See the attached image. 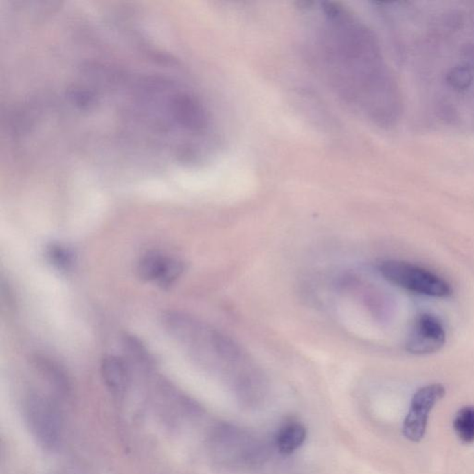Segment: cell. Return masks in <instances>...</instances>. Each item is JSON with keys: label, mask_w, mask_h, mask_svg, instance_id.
I'll use <instances>...</instances> for the list:
<instances>
[{"label": "cell", "mask_w": 474, "mask_h": 474, "mask_svg": "<svg viewBox=\"0 0 474 474\" xmlns=\"http://www.w3.org/2000/svg\"><path fill=\"white\" fill-rule=\"evenodd\" d=\"M104 381L114 393L124 392L128 382V368L120 357L106 356L101 364Z\"/></svg>", "instance_id": "obj_6"}, {"label": "cell", "mask_w": 474, "mask_h": 474, "mask_svg": "<svg viewBox=\"0 0 474 474\" xmlns=\"http://www.w3.org/2000/svg\"><path fill=\"white\" fill-rule=\"evenodd\" d=\"M45 254H46L47 262L58 271H67L73 267L74 253L63 245L56 243L49 245Z\"/></svg>", "instance_id": "obj_10"}, {"label": "cell", "mask_w": 474, "mask_h": 474, "mask_svg": "<svg viewBox=\"0 0 474 474\" xmlns=\"http://www.w3.org/2000/svg\"><path fill=\"white\" fill-rule=\"evenodd\" d=\"M454 430L462 443H474V406L462 407L454 420Z\"/></svg>", "instance_id": "obj_9"}, {"label": "cell", "mask_w": 474, "mask_h": 474, "mask_svg": "<svg viewBox=\"0 0 474 474\" xmlns=\"http://www.w3.org/2000/svg\"><path fill=\"white\" fill-rule=\"evenodd\" d=\"M307 438V430L297 422L290 423L280 430L277 447L282 454L289 455L300 449Z\"/></svg>", "instance_id": "obj_7"}, {"label": "cell", "mask_w": 474, "mask_h": 474, "mask_svg": "<svg viewBox=\"0 0 474 474\" xmlns=\"http://www.w3.org/2000/svg\"><path fill=\"white\" fill-rule=\"evenodd\" d=\"M169 258L158 251L146 253L138 262L137 271L140 278L158 284L166 268Z\"/></svg>", "instance_id": "obj_8"}, {"label": "cell", "mask_w": 474, "mask_h": 474, "mask_svg": "<svg viewBox=\"0 0 474 474\" xmlns=\"http://www.w3.org/2000/svg\"><path fill=\"white\" fill-rule=\"evenodd\" d=\"M183 271V262L177 260V258L170 257L169 260H168L164 273L158 282L159 286H161L162 289L170 287L178 278H179Z\"/></svg>", "instance_id": "obj_11"}, {"label": "cell", "mask_w": 474, "mask_h": 474, "mask_svg": "<svg viewBox=\"0 0 474 474\" xmlns=\"http://www.w3.org/2000/svg\"><path fill=\"white\" fill-rule=\"evenodd\" d=\"M380 271L390 283L418 294L433 297L451 294L449 284L441 277L411 263L387 260L381 265Z\"/></svg>", "instance_id": "obj_2"}, {"label": "cell", "mask_w": 474, "mask_h": 474, "mask_svg": "<svg viewBox=\"0 0 474 474\" xmlns=\"http://www.w3.org/2000/svg\"><path fill=\"white\" fill-rule=\"evenodd\" d=\"M23 411L26 425L40 446L46 449L57 447L60 440L61 422L52 402L39 394H30Z\"/></svg>", "instance_id": "obj_3"}, {"label": "cell", "mask_w": 474, "mask_h": 474, "mask_svg": "<svg viewBox=\"0 0 474 474\" xmlns=\"http://www.w3.org/2000/svg\"><path fill=\"white\" fill-rule=\"evenodd\" d=\"M444 395L446 390L439 383L426 385L415 393L403 423L405 438L412 442H420L425 438L429 412Z\"/></svg>", "instance_id": "obj_4"}, {"label": "cell", "mask_w": 474, "mask_h": 474, "mask_svg": "<svg viewBox=\"0 0 474 474\" xmlns=\"http://www.w3.org/2000/svg\"><path fill=\"white\" fill-rule=\"evenodd\" d=\"M302 10L313 60L330 89L364 118H390L392 90L370 29L340 4L315 2Z\"/></svg>", "instance_id": "obj_1"}, {"label": "cell", "mask_w": 474, "mask_h": 474, "mask_svg": "<svg viewBox=\"0 0 474 474\" xmlns=\"http://www.w3.org/2000/svg\"><path fill=\"white\" fill-rule=\"evenodd\" d=\"M446 343L443 324L435 316L422 314L415 321L407 343V350L417 355L435 353Z\"/></svg>", "instance_id": "obj_5"}]
</instances>
